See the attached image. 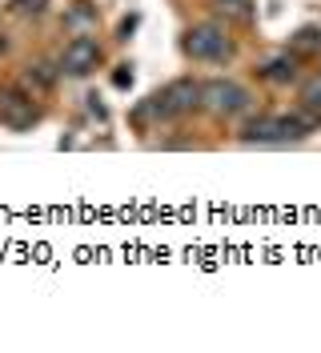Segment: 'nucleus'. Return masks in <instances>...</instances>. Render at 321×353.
<instances>
[{
	"instance_id": "nucleus-1",
	"label": "nucleus",
	"mask_w": 321,
	"mask_h": 353,
	"mask_svg": "<svg viewBox=\"0 0 321 353\" xmlns=\"http://www.w3.org/2000/svg\"><path fill=\"white\" fill-rule=\"evenodd\" d=\"M185 48H189V57H197V61H221V57L229 52V41H225V32H221V28L205 24V28L189 32Z\"/></svg>"
},
{
	"instance_id": "nucleus-2",
	"label": "nucleus",
	"mask_w": 321,
	"mask_h": 353,
	"mask_svg": "<svg viewBox=\"0 0 321 353\" xmlns=\"http://www.w3.org/2000/svg\"><path fill=\"white\" fill-rule=\"evenodd\" d=\"M201 97L209 101V109L217 112H241L245 109V92L237 85H229V81H213V85L201 88Z\"/></svg>"
},
{
	"instance_id": "nucleus-3",
	"label": "nucleus",
	"mask_w": 321,
	"mask_h": 353,
	"mask_svg": "<svg viewBox=\"0 0 321 353\" xmlns=\"http://www.w3.org/2000/svg\"><path fill=\"white\" fill-rule=\"evenodd\" d=\"M93 65H97V41H88V37H77V41L64 48V72L81 77V72H88Z\"/></svg>"
},
{
	"instance_id": "nucleus-4",
	"label": "nucleus",
	"mask_w": 321,
	"mask_h": 353,
	"mask_svg": "<svg viewBox=\"0 0 321 353\" xmlns=\"http://www.w3.org/2000/svg\"><path fill=\"white\" fill-rule=\"evenodd\" d=\"M169 97V105H173V112H181V109H193L197 101H201V85H193V81H177V85L165 92Z\"/></svg>"
},
{
	"instance_id": "nucleus-5",
	"label": "nucleus",
	"mask_w": 321,
	"mask_h": 353,
	"mask_svg": "<svg viewBox=\"0 0 321 353\" xmlns=\"http://www.w3.org/2000/svg\"><path fill=\"white\" fill-rule=\"evenodd\" d=\"M4 117H8L12 125H24V121H32V101H21V97H4Z\"/></svg>"
},
{
	"instance_id": "nucleus-6",
	"label": "nucleus",
	"mask_w": 321,
	"mask_h": 353,
	"mask_svg": "<svg viewBox=\"0 0 321 353\" xmlns=\"http://www.w3.org/2000/svg\"><path fill=\"white\" fill-rule=\"evenodd\" d=\"M293 77H298V68H293L289 57H278V61L269 65V81H293Z\"/></svg>"
},
{
	"instance_id": "nucleus-7",
	"label": "nucleus",
	"mask_w": 321,
	"mask_h": 353,
	"mask_svg": "<svg viewBox=\"0 0 321 353\" xmlns=\"http://www.w3.org/2000/svg\"><path fill=\"white\" fill-rule=\"evenodd\" d=\"M305 101H309V109H313V112H321V85L309 88V92H305Z\"/></svg>"
},
{
	"instance_id": "nucleus-8",
	"label": "nucleus",
	"mask_w": 321,
	"mask_h": 353,
	"mask_svg": "<svg viewBox=\"0 0 321 353\" xmlns=\"http://www.w3.org/2000/svg\"><path fill=\"white\" fill-rule=\"evenodd\" d=\"M17 8H21V12H41L44 0H17Z\"/></svg>"
},
{
	"instance_id": "nucleus-9",
	"label": "nucleus",
	"mask_w": 321,
	"mask_h": 353,
	"mask_svg": "<svg viewBox=\"0 0 321 353\" xmlns=\"http://www.w3.org/2000/svg\"><path fill=\"white\" fill-rule=\"evenodd\" d=\"M225 4H229L233 12H245V4H249V0H221V8H225Z\"/></svg>"
}]
</instances>
